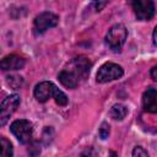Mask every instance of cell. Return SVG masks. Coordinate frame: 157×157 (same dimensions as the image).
<instances>
[{
  "mask_svg": "<svg viewBox=\"0 0 157 157\" xmlns=\"http://www.w3.org/2000/svg\"><path fill=\"white\" fill-rule=\"evenodd\" d=\"M93 5L96 6V10H97V11H99L103 6H105V5H107V1H103V2H93Z\"/></svg>",
  "mask_w": 157,
  "mask_h": 157,
  "instance_id": "obj_17",
  "label": "cell"
},
{
  "mask_svg": "<svg viewBox=\"0 0 157 157\" xmlns=\"http://www.w3.org/2000/svg\"><path fill=\"white\" fill-rule=\"evenodd\" d=\"M123 74H124V71L120 65L114 64V63H105L99 67V70L96 75V80L99 83H105V82L120 78L123 76Z\"/></svg>",
  "mask_w": 157,
  "mask_h": 157,
  "instance_id": "obj_4",
  "label": "cell"
},
{
  "mask_svg": "<svg viewBox=\"0 0 157 157\" xmlns=\"http://www.w3.org/2000/svg\"><path fill=\"white\" fill-rule=\"evenodd\" d=\"M156 71H157V67H156V66H153V67H152V70H151V76H152V78H153V80H157Z\"/></svg>",
  "mask_w": 157,
  "mask_h": 157,
  "instance_id": "obj_18",
  "label": "cell"
},
{
  "mask_svg": "<svg viewBox=\"0 0 157 157\" xmlns=\"http://www.w3.org/2000/svg\"><path fill=\"white\" fill-rule=\"evenodd\" d=\"M156 29H157V28H155V31H153V36H152V38H153L152 42H153L155 45H156Z\"/></svg>",
  "mask_w": 157,
  "mask_h": 157,
  "instance_id": "obj_19",
  "label": "cell"
},
{
  "mask_svg": "<svg viewBox=\"0 0 157 157\" xmlns=\"http://www.w3.org/2000/svg\"><path fill=\"white\" fill-rule=\"evenodd\" d=\"M7 83L13 87V88H18L21 85H22V77L21 76H9L7 77Z\"/></svg>",
  "mask_w": 157,
  "mask_h": 157,
  "instance_id": "obj_13",
  "label": "cell"
},
{
  "mask_svg": "<svg viewBox=\"0 0 157 157\" xmlns=\"http://www.w3.org/2000/svg\"><path fill=\"white\" fill-rule=\"evenodd\" d=\"M131 5L136 18L140 21H148L155 16V4L151 0H135Z\"/></svg>",
  "mask_w": 157,
  "mask_h": 157,
  "instance_id": "obj_6",
  "label": "cell"
},
{
  "mask_svg": "<svg viewBox=\"0 0 157 157\" xmlns=\"http://www.w3.org/2000/svg\"><path fill=\"white\" fill-rule=\"evenodd\" d=\"M126 37H128V31H126L125 26L121 23H118V25L112 26L108 29V32L105 34V43L110 49L119 50L124 45Z\"/></svg>",
  "mask_w": 157,
  "mask_h": 157,
  "instance_id": "obj_2",
  "label": "cell"
},
{
  "mask_svg": "<svg viewBox=\"0 0 157 157\" xmlns=\"http://www.w3.org/2000/svg\"><path fill=\"white\" fill-rule=\"evenodd\" d=\"M13 150L10 140L4 136H0V157H12Z\"/></svg>",
  "mask_w": 157,
  "mask_h": 157,
  "instance_id": "obj_12",
  "label": "cell"
},
{
  "mask_svg": "<svg viewBox=\"0 0 157 157\" xmlns=\"http://www.w3.org/2000/svg\"><path fill=\"white\" fill-rule=\"evenodd\" d=\"M132 157H148V155L141 146H136L132 150Z\"/></svg>",
  "mask_w": 157,
  "mask_h": 157,
  "instance_id": "obj_15",
  "label": "cell"
},
{
  "mask_svg": "<svg viewBox=\"0 0 157 157\" xmlns=\"http://www.w3.org/2000/svg\"><path fill=\"white\" fill-rule=\"evenodd\" d=\"M110 117L114 119V120H123L126 114H128V108L124 105V104H114L112 108H110V112H109Z\"/></svg>",
  "mask_w": 157,
  "mask_h": 157,
  "instance_id": "obj_11",
  "label": "cell"
},
{
  "mask_svg": "<svg viewBox=\"0 0 157 157\" xmlns=\"http://www.w3.org/2000/svg\"><path fill=\"white\" fill-rule=\"evenodd\" d=\"M59 23V16L53 13V12H49V11H45V12H42L39 13L36 18H34V31L36 33H44L47 29L52 28V27H55L56 25Z\"/></svg>",
  "mask_w": 157,
  "mask_h": 157,
  "instance_id": "obj_7",
  "label": "cell"
},
{
  "mask_svg": "<svg viewBox=\"0 0 157 157\" xmlns=\"http://www.w3.org/2000/svg\"><path fill=\"white\" fill-rule=\"evenodd\" d=\"M142 105L146 112L156 113L157 112V93L155 87H148L142 96Z\"/></svg>",
  "mask_w": 157,
  "mask_h": 157,
  "instance_id": "obj_10",
  "label": "cell"
},
{
  "mask_svg": "<svg viewBox=\"0 0 157 157\" xmlns=\"http://www.w3.org/2000/svg\"><path fill=\"white\" fill-rule=\"evenodd\" d=\"M99 136H101V139H107L108 137V135H109V132H110V128H109V124L108 123H102V125H101V128H99Z\"/></svg>",
  "mask_w": 157,
  "mask_h": 157,
  "instance_id": "obj_14",
  "label": "cell"
},
{
  "mask_svg": "<svg viewBox=\"0 0 157 157\" xmlns=\"http://www.w3.org/2000/svg\"><path fill=\"white\" fill-rule=\"evenodd\" d=\"M108 157H118V155H117L115 152H113V151H112V152L109 153V156H108Z\"/></svg>",
  "mask_w": 157,
  "mask_h": 157,
  "instance_id": "obj_20",
  "label": "cell"
},
{
  "mask_svg": "<svg viewBox=\"0 0 157 157\" xmlns=\"http://www.w3.org/2000/svg\"><path fill=\"white\" fill-rule=\"evenodd\" d=\"M26 61L22 56L20 55H7L4 59L0 60V69L2 71H11V70H20L25 66Z\"/></svg>",
  "mask_w": 157,
  "mask_h": 157,
  "instance_id": "obj_9",
  "label": "cell"
},
{
  "mask_svg": "<svg viewBox=\"0 0 157 157\" xmlns=\"http://www.w3.org/2000/svg\"><path fill=\"white\" fill-rule=\"evenodd\" d=\"M81 157H94V151L92 147H88L86 148L82 153H81Z\"/></svg>",
  "mask_w": 157,
  "mask_h": 157,
  "instance_id": "obj_16",
  "label": "cell"
},
{
  "mask_svg": "<svg viewBox=\"0 0 157 157\" xmlns=\"http://www.w3.org/2000/svg\"><path fill=\"white\" fill-rule=\"evenodd\" d=\"M91 70V61L85 56L74 58L66 67L60 71L58 78L66 88H76L82 81L87 78Z\"/></svg>",
  "mask_w": 157,
  "mask_h": 157,
  "instance_id": "obj_1",
  "label": "cell"
},
{
  "mask_svg": "<svg viewBox=\"0 0 157 157\" xmlns=\"http://www.w3.org/2000/svg\"><path fill=\"white\" fill-rule=\"evenodd\" d=\"M20 105V96L10 94L0 104V126H4Z\"/></svg>",
  "mask_w": 157,
  "mask_h": 157,
  "instance_id": "obj_5",
  "label": "cell"
},
{
  "mask_svg": "<svg viewBox=\"0 0 157 157\" xmlns=\"http://www.w3.org/2000/svg\"><path fill=\"white\" fill-rule=\"evenodd\" d=\"M10 131L15 135V137L21 144H28L32 139L33 126H32V123L29 120L18 119V120H15L10 125Z\"/></svg>",
  "mask_w": 157,
  "mask_h": 157,
  "instance_id": "obj_3",
  "label": "cell"
},
{
  "mask_svg": "<svg viewBox=\"0 0 157 157\" xmlns=\"http://www.w3.org/2000/svg\"><path fill=\"white\" fill-rule=\"evenodd\" d=\"M60 90L50 81H43V82H39L36 87H34V97L38 102L40 103H44L47 102L49 98H55V96L58 94Z\"/></svg>",
  "mask_w": 157,
  "mask_h": 157,
  "instance_id": "obj_8",
  "label": "cell"
}]
</instances>
